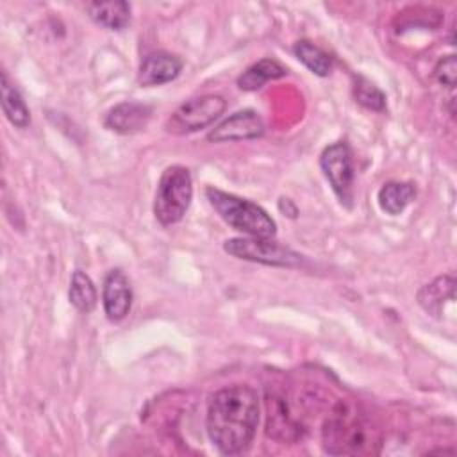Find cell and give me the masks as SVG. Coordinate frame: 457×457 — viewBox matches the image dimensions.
<instances>
[{
  "instance_id": "1",
  "label": "cell",
  "mask_w": 457,
  "mask_h": 457,
  "mask_svg": "<svg viewBox=\"0 0 457 457\" xmlns=\"http://www.w3.org/2000/svg\"><path fill=\"white\" fill-rule=\"evenodd\" d=\"M259 425V396L246 384L218 389L207 403L205 427L212 445L225 455L250 448Z\"/></svg>"
},
{
  "instance_id": "2",
  "label": "cell",
  "mask_w": 457,
  "mask_h": 457,
  "mask_svg": "<svg viewBox=\"0 0 457 457\" xmlns=\"http://www.w3.org/2000/svg\"><path fill=\"white\" fill-rule=\"evenodd\" d=\"M378 445L377 428L352 409L334 411L323 425L325 452L341 453H370Z\"/></svg>"
},
{
  "instance_id": "3",
  "label": "cell",
  "mask_w": 457,
  "mask_h": 457,
  "mask_svg": "<svg viewBox=\"0 0 457 457\" xmlns=\"http://www.w3.org/2000/svg\"><path fill=\"white\" fill-rule=\"evenodd\" d=\"M205 196L212 209L218 212V216L234 230H239L252 237L275 236L277 223L261 205L212 186L205 189Z\"/></svg>"
},
{
  "instance_id": "4",
  "label": "cell",
  "mask_w": 457,
  "mask_h": 457,
  "mask_svg": "<svg viewBox=\"0 0 457 457\" xmlns=\"http://www.w3.org/2000/svg\"><path fill=\"white\" fill-rule=\"evenodd\" d=\"M193 198V179L187 168L180 164L168 166L157 184L154 198L155 220L164 225L179 223L187 212Z\"/></svg>"
},
{
  "instance_id": "5",
  "label": "cell",
  "mask_w": 457,
  "mask_h": 457,
  "mask_svg": "<svg viewBox=\"0 0 457 457\" xmlns=\"http://www.w3.org/2000/svg\"><path fill=\"white\" fill-rule=\"evenodd\" d=\"M223 250L236 257L252 262H261L268 266L280 268H298L303 262V257L284 246L271 237H232L223 243Z\"/></svg>"
},
{
  "instance_id": "6",
  "label": "cell",
  "mask_w": 457,
  "mask_h": 457,
  "mask_svg": "<svg viewBox=\"0 0 457 457\" xmlns=\"http://www.w3.org/2000/svg\"><path fill=\"white\" fill-rule=\"evenodd\" d=\"M320 168L339 202L345 207H352L355 171L350 146L345 141H336L325 146L320 155Z\"/></svg>"
},
{
  "instance_id": "7",
  "label": "cell",
  "mask_w": 457,
  "mask_h": 457,
  "mask_svg": "<svg viewBox=\"0 0 457 457\" xmlns=\"http://www.w3.org/2000/svg\"><path fill=\"white\" fill-rule=\"evenodd\" d=\"M227 107V102L220 95H202L180 104L166 123V129L173 134L196 132L214 120H218Z\"/></svg>"
},
{
  "instance_id": "8",
  "label": "cell",
  "mask_w": 457,
  "mask_h": 457,
  "mask_svg": "<svg viewBox=\"0 0 457 457\" xmlns=\"http://www.w3.org/2000/svg\"><path fill=\"white\" fill-rule=\"evenodd\" d=\"M264 134V123L261 116L252 111H237L220 121L214 129L209 130L207 139L212 143H225V141H245V139H255Z\"/></svg>"
},
{
  "instance_id": "9",
  "label": "cell",
  "mask_w": 457,
  "mask_h": 457,
  "mask_svg": "<svg viewBox=\"0 0 457 457\" xmlns=\"http://www.w3.org/2000/svg\"><path fill=\"white\" fill-rule=\"evenodd\" d=\"M104 312L109 321H121L132 307L130 280L121 270H111L102 286Z\"/></svg>"
},
{
  "instance_id": "10",
  "label": "cell",
  "mask_w": 457,
  "mask_h": 457,
  "mask_svg": "<svg viewBox=\"0 0 457 457\" xmlns=\"http://www.w3.org/2000/svg\"><path fill=\"white\" fill-rule=\"evenodd\" d=\"M182 59L170 52H152L148 54L139 66L137 82L143 87L161 86L175 80L182 71Z\"/></svg>"
},
{
  "instance_id": "11",
  "label": "cell",
  "mask_w": 457,
  "mask_h": 457,
  "mask_svg": "<svg viewBox=\"0 0 457 457\" xmlns=\"http://www.w3.org/2000/svg\"><path fill=\"white\" fill-rule=\"evenodd\" d=\"M152 107L141 102H121L111 107L104 118V125L118 134H134L146 127Z\"/></svg>"
},
{
  "instance_id": "12",
  "label": "cell",
  "mask_w": 457,
  "mask_h": 457,
  "mask_svg": "<svg viewBox=\"0 0 457 457\" xmlns=\"http://www.w3.org/2000/svg\"><path fill=\"white\" fill-rule=\"evenodd\" d=\"M89 18L109 30H121L130 21V4L121 0L111 2H89L86 4Z\"/></svg>"
},
{
  "instance_id": "13",
  "label": "cell",
  "mask_w": 457,
  "mask_h": 457,
  "mask_svg": "<svg viewBox=\"0 0 457 457\" xmlns=\"http://www.w3.org/2000/svg\"><path fill=\"white\" fill-rule=\"evenodd\" d=\"M287 75V68L280 64L277 59L264 57L252 66H248L237 79V86L243 91H257L261 89L268 80H275Z\"/></svg>"
},
{
  "instance_id": "14",
  "label": "cell",
  "mask_w": 457,
  "mask_h": 457,
  "mask_svg": "<svg viewBox=\"0 0 457 457\" xmlns=\"http://www.w3.org/2000/svg\"><path fill=\"white\" fill-rule=\"evenodd\" d=\"M268 436L278 441H296L300 437L296 421L286 412L282 398H268Z\"/></svg>"
},
{
  "instance_id": "15",
  "label": "cell",
  "mask_w": 457,
  "mask_h": 457,
  "mask_svg": "<svg viewBox=\"0 0 457 457\" xmlns=\"http://www.w3.org/2000/svg\"><path fill=\"white\" fill-rule=\"evenodd\" d=\"M453 275H443L425 284L418 293V303L430 314L439 316L443 312V303L453 300Z\"/></svg>"
},
{
  "instance_id": "16",
  "label": "cell",
  "mask_w": 457,
  "mask_h": 457,
  "mask_svg": "<svg viewBox=\"0 0 457 457\" xmlns=\"http://www.w3.org/2000/svg\"><path fill=\"white\" fill-rule=\"evenodd\" d=\"M2 109L5 118L18 129H25L30 123V111L18 91L11 82L7 71H2Z\"/></svg>"
},
{
  "instance_id": "17",
  "label": "cell",
  "mask_w": 457,
  "mask_h": 457,
  "mask_svg": "<svg viewBox=\"0 0 457 457\" xmlns=\"http://www.w3.org/2000/svg\"><path fill=\"white\" fill-rule=\"evenodd\" d=\"M416 196V187L411 182H386L377 195L378 205L384 212L396 216L400 212H403V209L414 200Z\"/></svg>"
},
{
  "instance_id": "18",
  "label": "cell",
  "mask_w": 457,
  "mask_h": 457,
  "mask_svg": "<svg viewBox=\"0 0 457 457\" xmlns=\"http://www.w3.org/2000/svg\"><path fill=\"white\" fill-rule=\"evenodd\" d=\"M293 54L307 70H311L318 77H327L332 71L330 55L309 39L296 41L293 45Z\"/></svg>"
},
{
  "instance_id": "19",
  "label": "cell",
  "mask_w": 457,
  "mask_h": 457,
  "mask_svg": "<svg viewBox=\"0 0 457 457\" xmlns=\"http://www.w3.org/2000/svg\"><path fill=\"white\" fill-rule=\"evenodd\" d=\"M68 298L70 303L80 311V312H91L96 305L98 295L93 280L89 278L87 273L82 270H75L70 280V289H68Z\"/></svg>"
},
{
  "instance_id": "20",
  "label": "cell",
  "mask_w": 457,
  "mask_h": 457,
  "mask_svg": "<svg viewBox=\"0 0 457 457\" xmlns=\"http://www.w3.org/2000/svg\"><path fill=\"white\" fill-rule=\"evenodd\" d=\"M353 96L366 109L378 111V112H382L386 109V96H384V93L373 82H370L368 79H364L361 75L355 77Z\"/></svg>"
},
{
  "instance_id": "21",
  "label": "cell",
  "mask_w": 457,
  "mask_h": 457,
  "mask_svg": "<svg viewBox=\"0 0 457 457\" xmlns=\"http://www.w3.org/2000/svg\"><path fill=\"white\" fill-rule=\"evenodd\" d=\"M434 77L439 84L452 89L455 86V77H457L455 55H446L445 59H441L434 68Z\"/></svg>"
}]
</instances>
